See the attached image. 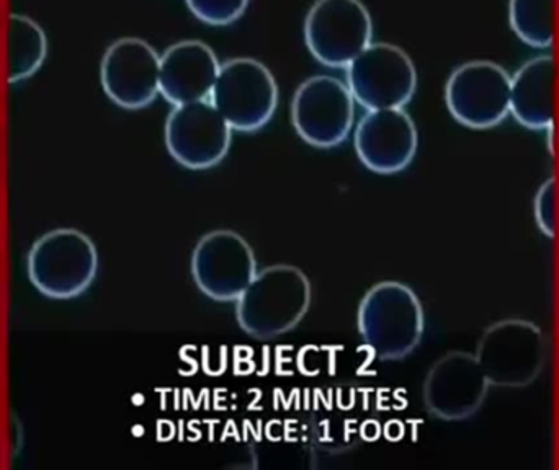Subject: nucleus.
I'll return each mask as SVG.
<instances>
[{
  "label": "nucleus",
  "mask_w": 559,
  "mask_h": 470,
  "mask_svg": "<svg viewBox=\"0 0 559 470\" xmlns=\"http://www.w3.org/2000/svg\"><path fill=\"white\" fill-rule=\"evenodd\" d=\"M371 36L373 23L360 0H316L306 15V46L328 68H347Z\"/></svg>",
  "instance_id": "0eeeda50"
},
{
  "label": "nucleus",
  "mask_w": 559,
  "mask_h": 470,
  "mask_svg": "<svg viewBox=\"0 0 559 470\" xmlns=\"http://www.w3.org/2000/svg\"><path fill=\"white\" fill-rule=\"evenodd\" d=\"M347 87L368 111L403 108L416 94V68L397 46L370 43L347 65Z\"/></svg>",
  "instance_id": "423d86ee"
},
{
  "label": "nucleus",
  "mask_w": 559,
  "mask_h": 470,
  "mask_svg": "<svg viewBox=\"0 0 559 470\" xmlns=\"http://www.w3.org/2000/svg\"><path fill=\"white\" fill-rule=\"evenodd\" d=\"M210 101L231 130L252 133L274 117L278 85L267 65L252 58H236L219 68Z\"/></svg>",
  "instance_id": "39448f33"
},
{
  "label": "nucleus",
  "mask_w": 559,
  "mask_h": 470,
  "mask_svg": "<svg viewBox=\"0 0 559 470\" xmlns=\"http://www.w3.org/2000/svg\"><path fill=\"white\" fill-rule=\"evenodd\" d=\"M489 386L475 354L450 351L430 367L424 383V403L430 415L459 422L481 409Z\"/></svg>",
  "instance_id": "f8f14e48"
},
{
  "label": "nucleus",
  "mask_w": 559,
  "mask_h": 470,
  "mask_svg": "<svg viewBox=\"0 0 559 470\" xmlns=\"http://www.w3.org/2000/svg\"><path fill=\"white\" fill-rule=\"evenodd\" d=\"M548 147H550V153L554 154L555 157L559 156V131L557 128V121L548 128Z\"/></svg>",
  "instance_id": "412c9836"
},
{
  "label": "nucleus",
  "mask_w": 559,
  "mask_h": 470,
  "mask_svg": "<svg viewBox=\"0 0 559 470\" xmlns=\"http://www.w3.org/2000/svg\"><path fill=\"white\" fill-rule=\"evenodd\" d=\"M231 126L210 100L177 105L166 121V146L190 170L218 166L231 146Z\"/></svg>",
  "instance_id": "9d476101"
},
{
  "label": "nucleus",
  "mask_w": 559,
  "mask_h": 470,
  "mask_svg": "<svg viewBox=\"0 0 559 470\" xmlns=\"http://www.w3.org/2000/svg\"><path fill=\"white\" fill-rule=\"evenodd\" d=\"M355 100L344 82L329 75L306 79L293 95L292 123L309 146L331 149L347 140Z\"/></svg>",
  "instance_id": "1a4fd4ad"
},
{
  "label": "nucleus",
  "mask_w": 559,
  "mask_h": 470,
  "mask_svg": "<svg viewBox=\"0 0 559 470\" xmlns=\"http://www.w3.org/2000/svg\"><path fill=\"white\" fill-rule=\"evenodd\" d=\"M311 304L308 276L292 265H274L254 276L236 301L239 327L259 340L293 330Z\"/></svg>",
  "instance_id": "f257e3e1"
},
{
  "label": "nucleus",
  "mask_w": 559,
  "mask_h": 470,
  "mask_svg": "<svg viewBox=\"0 0 559 470\" xmlns=\"http://www.w3.org/2000/svg\"><path fill=\"white\" fill-rule=\"evenodd\" d=\"M475 357L491 386L525 387L540 376L547 344L538 325L508 318L486 328Z\"/></svg>",
  "instance_id": "20e7f679"
},
{
  "label": "nucleus",
  "mask_w": 559,
  "mask_h": 470,
  "mask_svg": "<svg viewBox=\"0 0 559 470\" xmlns=\"http://www.w3.org/2000/svg\"><path fill=\"white\" fill-rule=\"evenodd\" d=\"M255 275L254 252L245 237L236 232L226 229L210 232L193 250V281L213 301H238Z\"/></svg>",
  "instance_id": "9b49d317"
},
{
  "label": "nucleus",
  "mask_w": 559,
  "mask_h": 470,
  "mask_svg": "<svg viewBox=\"0 0 559 470\" xmlns=\"http://www.w3.org/2000/svg\"><path fill=\"white\" fill-rule=\"evenodd\" d=\"M48 39L41 26L20 13H10L7 26V81L9 84L32 77L46 59Z\"/></svg>",
  "instance_id": "f3484780"
},
{
  "label": "nucleus",
  "mask_w": 559,
  "mask_h": 470,
  "mask_svg": "<svg viewBox=\"0 0 559 470\" xmlns=\"http://www.w3.org/2000/svg\"><path fill=\"white\" fill-rule=\"evenodd\" d=\"M190 12L213 26H225L245 15L249 0H187Z\"/></svg>",
  "instance_id": "6ab92c4d"
},
{
  "label": "nucleus",
  "mask_w": 559,
  "mask_h": 470,
  "mask_svg": "<svg viewBox=\"0 0 559 470\" xmlns=\"http://www.w3.org/2000/svg\"><path fill=\"white\" fill-rule=\"evenodd\" d=\"M219 68L215 51L206 43H176L160 58L159 92L176 107L210 100Z\"/></svg>",
  "instance_id": "2eb2a0df"
},
{
  "label": "nucleus",
  "mask_w": 559,
  "mask_h": 470,
  "mask_svg": "<svg viewBox=\"0 0 559 470\" xmlns=\"http://www.w3.org/2000/svg\"><path fill=\"white\" fill-rule=\"evenodd\" d=\"M358 332L380 360H403L413 353L424 334V311L416 292L397 281L368 289L358 305Z\"/></svg>",
  "instance_id": "f03ea898"
},
{
  "label": "nucleus",
  "mask_w": 559,
  "mask_h": 470,
  "mask_svg": "<svg viewBox=\"0 0 559 470\" xmlns=\"http://www.w3.org/2000/svg\"><path fill=\"white\" fill-rule=\"evenodd\" d=\"M557 62L554 56H537L511 79V115L528 130H548L555 123Z\"/></svg>",
  "instance_id": "dca6fc26"
},
{
  "label": "nucleus",
  "mask_w": 559,
  "mask_h": 470,
  "mask_svg": "<svg viewBox=\"0 0 559 470\" xmlns=\"http://www.w3.org/2000/svg\"><path fill=\"white\" fill-rule=\"evenodd\" d=\"M28 278L46 298H78L97 276L94 242L78 229H55L39 237L28 253Z\"/></svg>",
  "instance_id": "7ed1b4c3"
},
{
  "label": "nucleus",
  "mask_w": 559,
  "mask_h": 470,
  "mask_svg": "<svg viewBox=\"0 0 559 470\" xmlns=\"http://www.w3.org/2000/svg\"><path fill=\"white\" fill-rule=\"evenodd\" d=\"M160 58L140 38L117 39L102 59L105 94L124 110H141L159 94Z\"/></svg>",
  "instance_id": "ddd939ff"
},
{
  "label": "nucleus",
  "mask_w": 559,
  "mask_h": 470,
  "mask_svg": "<svg viewBox=\"0 0 559 470\" xmlns=\"http://www.w3.org/2000/svg\"><path fill=\"white\" fill-rule=\"evenodd\" d=\"M511 79L492 61H469L456 68L445 85L450 115L463 126L489 130L511 115Z\"/></svg>",
  "instance_id": "6e6552de"
},
{
  "label": "nucleus",
  "mask_w": 559,
  "mask_h": 470,
  "mask_svg": "<svg viewBox=\"0 0 559 470\" xmlns=\"http://www.w3.org/2000/svg\"><path fill=\"white\" fill-rule=\"evenodd\" d=\"M535 219L545 236H557L558 229V182L555 177L544 182L535 196Z\"/></svg>",
  "instance_id": "aec40b11"
},
{
  "label": "nucleus",
  "mask_w": 559,
  "mask_h": 470,
  "mask_svg": "<svg viewBox=\"0 0 559 470\" xmlns=\"http://www.w3.org/2000/svg\"><path fill=\"white\" fill-rule=\"evenodd\" d=\"M509 22L521 41L547 49L555 43V0H509Z\"/></svg>",
  "instance_id": "a211bd4d"
},
{
  "label": "nucleus",
  "mask_w": 559,
  "mask_h": 470,
  "mask_svg": "<svg viewBox=\"0 0 559 470\" xmlns=\"http://www.w3.org/2000/svg\"><path fill=\"white\" fill-rule=\"evenodd\" d=\"M355 150L371 172H403L417 153L416 124L403 108L370 110L355 130Z\"/></svg>",
  "instance_id": "4468645a"
}]
</instances>
